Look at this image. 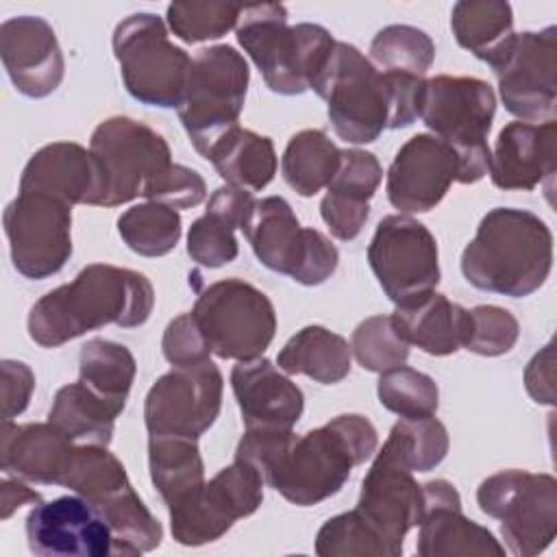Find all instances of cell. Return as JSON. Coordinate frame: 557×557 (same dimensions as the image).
Segmentation results:
<instances>
[{"mask_svg":"<svg viewBox=\"0 0 557 557\" xmlns=\"http://www.w3.org/2000/svg\"><path fill=\"white\" fill-rule=\"evenodd\" d=\"M222 389V372L211 359L161 374L144 403L148 435L198 440L220 416Z\"/></svg>","mask_w":557,"mask_h":557,"instance_id":"15","label":"cell"},{"mask_svg":"<svg viewBox=\"0 0 557 557\" xmlns=\"http://www.w3.org/2000/svg\"><path fill=\"white\" fill-rule=\"evenodd\" d=\"M122 411V405L102 398L83 381H76L54 394L48 420L76 444L109 446L115 418Z\"/></svg>","mask_w":557,"mask_h":557,"instance_id":"31","label":"cell"},{"mask_svg":"<svg viewBox=\"0 0 557 557\" xmlns=\"http://www.w3.org/2000/svg\"><path fill=\"white\" fill-rule=\"evenodd\" d=\"M263 476L242 459H233L187 503L170 509L172 535L183 546L220 540L239 518L255 513L263 500Z\"/></svg>","mask_w":557,"mask_h":557,"instance_id":"16","label":"cell"},{"mask_svg":"<svg viewBox=\"0 0 557 557\" xmlns=\"http://www.w3.org/2000/svg\"><path fill=\"white\" fill-rule=\"evenodd\" d=\"M350 350L363 370L379 374L405 366L409 357V344L394 329L392 315L366 318L352 331Z\"/></svg>","mask_w":557,"mask_h":557,"instance_id":"42","label":"cell"},{"mask_svg":"<svg viewBox=\"0 0 557 557\" xmlns=\"http://www.w3.org/2000/svg\"><path fill=\"white\" fill-rule=\"evenodd\" d=\"M381 178H383V168L372 152L348 148V150H342L337 172L331 178L326 191L370 202V198L381 185Z\"/></svg>","mask_w":557,"mask_h":557,"instance_id":"46","label":"cell"},{"mask_svg":"<svg viewBox=\"0 0 557 557\" xmlns=\"http://www.w3.org/2000/svg\"><path fill=\"white\" fill-rule=\"evenodd\" d=\"M231 387L246 429H294L302 416L300 387L265 357L237 361Z\"/></svg>","mask_w":557,"mask_h":557,"instance_id":"25","label":"cell"},{"mask_svg":"<svg viewBox=\"0 0 557 557\" xmlns=\"http://www.w3.org/2000/svg\"><path fill=\"white\" fill-rule=\"evenodd\" d=\"M28 503H41V494L30 490L22 479H11V474H4L0 481V518L9 520L22 505Z\"/></svg>","mask_w":557,"mask_h":557,"instance_id":"52","label":"cell"},{"mask_svg":"<svg viewBox=\"0 0 557 557\" xmlns=\"http://www.w3.org/2000/svg\"><path fill=\"white\" fill-rule=\"evenodd\" d=\"M505 109L522 122L555 120L557 102V26L513 33L490 65Z\"/></svg>","mask_w":557,"mask_h":557,"instance_id":"14","label":"cell"},{"mask_svg":"<svg viewBox=\"0 0 557 557\" xmlns=\"http://www.w3.org/2000/svg\"><path fill=\"white\" fill-rule=\"evenodd\" d=\"M311 89L326 100L331 126L348 144H370L389 124L387 81L352 44H335Z\"/></svg>","mask_w":557,"mask_h":557,"instance_id":"8","label":"cell"},{"mask_svg":"<svg viewBox=\"0 0 557 557\" xmlns=\"http://www.w3.org/2000/svg\"><path fill=\"white\" fill-rule=\"evenodd\" d=\"M152 307L154 289L141 272L91 263L74 281L41 296L30 307L26 326L35 344L57 348L109 324L122 329L141 326Z\"/></svg>","mask_w":557,"mask_h":557,"instance_id":"1","label":"cell"},{"mask_svg":"<svg viewBox=\"0 0 557 557\" xmlns=\"http://www.w3.org/2000/svg\"><path fill=\"white\" fill-rule=\"evenodd\" d=\"M457 44L492 65L513 37L511 4L503 0H461L450 11Z\"/></svg>","mask_w":557,"mask_h":557,"instance_id":"32","label":"cell"},{"mask_svg":"<svg viewBox=\"0 0 557 557\" xmlns=\"http://www.w3.org/2000/svg\"><path fill=\"white\" fill-rule=\"evenodd\" d=\"M422 507V485L413 472L379 450L361 481L355 509L392 546L396 557L403 555L405 535L420 524Z\"/></svg>","mask_w":557,"mask_h":557,"instance_id":"20","label":"cell"},{"mask_svg":"<svg viewBox=\"0 0 557 557\" xmlns=\"http://www.w3.org/2000/svg\"><path fill=\"white\" fill-rule=\"evenodd\" d=\"M13 268L33 281L63 270L72 257V205L39 191H20L4 209Z\"/></svg>","mask_w":557,"mask_h":557,"instance_id":"13","label":"cell"},{"mask_svg":"<svg viewBox=\"0 0 557 557\" xmlns=\"http://www.w3.org/2000/svg\"><path fill=\"white\" fill-rule=\"evenodd\" d=\"M181 215L161 202H141L117 218V233L124 244L141 257H163L181 239Z\"/></svg>","mask_w":557,"mask_h":557,"instance_id":"37","label":"cell"},{"mask_svg":"<svg viewBox=\"0 0 557 557\" xmlns=\"http://www.w3.org/2000/svg\"><path fill=\"white\" fill-rule=\"evenodd\" d=\"M131 485L122 461L100 444H78L63 487L98 505Z\"/></svg>","mask_w":557,"mask_h":557,"instance_id":"39","label":"cell"},{"mask_svg":"<svg viewBox=\"0 0 557 557\" xmlns=\"http://www.w3.org/2000/svg\"><path fill=\"white\" fill-rule=\"evenodd\" d=\"M555 157V120L540 124L509 122L496 137L487 174L498 189L531 191L544 181H553Z\"/></svg>","mask_w":557,"mask_h":557,"instance_id":"23","label":"cell"},{"mask_svg":"<svg viewBox=\"0 0 557 557\" xmlns=\"http://www.w3.org/2000/svg\"><path fill=\"white\" fill-rule=\"evenodd\" d=\"M94 507L113 533V555H139L161 544V522L148 511L133 485H126Z\"/></svg>","mask_w":557,"mask_h":557,"instance_id":"34","label":"cell"},{"mask_svg":"<svg viewBox=\"0 0 557 557\" xmlns=\"http://www.w3.org/2000/svg\"><path fill=\"white\" fill-rule=\"evenodd\" d=\"M0 57L15 89L28 98L50 96L65 74L57 35L37 15H17L2 22Z\"/></svg>","mask_w":557,"mask_h":557,"instance_id":"21","label":"cell"},{"mask_svg":"<svg viewBox=\"0 0 557 557\" xmlns=\"http://www.w3.org/2000/svg\"><path fill=\"white\" fill-rule=\"evenodd\" d=\"M242 231L268 270L287 274L300 285H322L337 270L335 244L324 233L300 226L292 205L281 196L255 200Z\"/></svg>","mask_w":557,"mask_h":557,"instance_id":"9","label":"cell"},{"mask_svg":"<svg viewBox=\"0 0 557 557\" xmlns=\"http://www.w3.org/2000/svg\"><path fill=\"white\" fill-rule=\"evenodd\" d=\"M550 268L553 233L540 215L527 209L487 211L461 252V274L472 287L511 298L537 292Z\"/></svg>","mask_w":557,"mask_h":557,"instance_id":"3","label":"cell"},{"mask_svg":"<svg viewBox=\"0 0 557 557\" xmlns=\"http://www.w3.org/2000/svg\"><path fill=\"white\" fill-rule=\"evenodd\" d=\"M205 196V178L194 168L178 163H172L165 172H161L144 194V198L168 205L172 209H191L200 205Z\"/></svg>","mask_w":557,"mask_h":557,"instance_id":"47","label":"cell"},{"mask_svg":"<svg viewBox=\"0 0 557 557\" xmlns=\"http://www.w3.org/2000/svg\"><path fill=\"white\" fill-rule=\"evenodd\" d=\"M196 442L185 437H148L150 479L168 511L187 503L205 485V463Z\"/></svg>","mask_w":557,"mask_h":557,"instance_id":"30","label":"cell"},{"mask_svg":"<svg viewBox=\"0 0 557 557\" xmlns=\"http://www.w3.org/2000/svg\"><path fill=\"white\" fill-rule=\"evenodd\" d=\"M242 4L231 2H172L168 7L170 30L185 44L218 39L237 26Z\"/></svg>","mask_w":557,"mask_h":557,"instance_id":"43","label":"cell"},{"mask_svg":"<svg viewBox=\"0 0 557 557\" xmlns=\"http://www.w3.org/2000/svg\"><path fill=\"white\" fill-rule=\"evenodd\" d=\"M89 152L100 172L98 207H117L144 196L150 183L172 165L163 135L124 115L107 117L94 128Z\"/></svg>","mask_w":557,"mask_h":557,"instance_id":"12","label":"cell"},{"mask_svg":"<svg viewBox=\"0 0 557 557\" xmlns=\"http://www.w3.org/2000/svg\"><path fill=\"white\" fill-rule=\"evenodd\" d=\"M235 228L237 226L231 220L205 211V215L194 220L189 226L187 255L205 268H222L231 263L239 252Z\"/></svg>","mask_w":557,"mask_h":557,"instance_id":"45","label":"cell"},{"mask_svg":"<svg viewBox=\"0 0 557 557\" xmlns=\"http://www.w3.org/2000/svg\"><path fill=\"white\" fill-rule=\"evenodd\" d=\"M352 361L350 344L318 324L300 329L281 348L276 363L285 374H305L322 385L339 383L348 376Z\"/></svg>","mask_w":557,"mask_h":557,"instance_id":"29","label":"cell"},{"mask_svg":"<svg viewBox=\"0 0 557 557\" xmlns=\"http://www.w3.org/2000/svg\"><path fill=\"white\" fill-rule=\"evenodd\" d=\"M20 191H39L67 205H94L100 198V172L87 148L54 141L39 148L22 170Z\"/></svg>","mask_w":557,"mask_h":557,"instance_id":"26","label":"cell"},{"mask_svg":"<svg viewBox=\"0 0 557 557\" xmlns=\"http://www.w3.org/2000/svg\"><path fill=\"white\" fill-rule=\"evenodd\" d=\"M76 442L48 422L0 426V466L4 474L39 485H63L72 468Z\"/></svg>","mask_w":557,"mask_h":557,"instance_id":"24","label":"cell"},{"mask_svg":"<svg viewBox=\"0 0 557 557\" xmlns=\"http://www.w3.org/2000/svg\"><path fill=\"white\" fill-rule=\"evenodd\" d=\"M368 263L385 296L400 305L440 283L437 242L409 215H385L368 246Z\"/></svg>","mask_w":557,"mask_h":557,"instance_id":"17","label":"cell"},{"mask_svg":"<svg viewBox=\"0 0 557 557\" xmlns=\"http://www.w3.org/2000/svg\"><path fill=\"white\" fill-rule=\"evenodd\" d=\"M479 509L500 520L509 553L533 557L546 550L557 533V481L553 474L503 470L476 490Z\"/></svg>","mask_w":557,"mask_h":557,"instance_id":"11","label":"cell"},{"mask_svg":"<svg viewBox=\"0 0 557 557\" xmlns=\"http://www.w3.org/2000/svg\"><path fill=\"white\" fill-rule=\"evenodd\" d=\"M381 453L409 472H431L448 453V431L433 416L400 418L392 426Z\"/></svg>","mask_w":557,"mask_h":557,"instance_id":"36","label":"cell"},{"mask_svg":"<svg viewBox=\"0 0 557 557\" xmlns=\"http://www.w3.org/2000/svg\"><path fill=\"white\" fill-rule=\"evenodd\" d=\"M248 81V63L233 46H209L191 59L185 96L176 111L189 141L202 157L239 126Z\"/></svg>","mask_w":557,"mask_h":557,"instance_id":"6","label":"cell"},{"mask_svg":"<svg viewBox=\"0 0 557 557\" xmlns=\"http://www.w3.org/2000/svg\"><path fill=\"white\" fill-rule=\"evenodd\" d=\"M342 150L320 128H305L285 146L281 159V172L285 183L300 196H315L329 187L337 172Z\"/></svg>","mask_w":557,"mask_h":557,"instance_id":"33","label":"cell"},{"mask_svg":"<svg viewBox=\"0 0 557 557\" xmlns=\"http://www.w3.org/2000/svg\"><path fill=\"white\" fill-rule=\"evenodd\" d=\"M376 394L379 403L400 418L435 416L440 405L437 383L429 374L407 366L381 372Z\"/></svg>","mask_w":557,"mask_h":557,"instance_id":"41","label":"cell"},{"mask_svg":"<svg viewBox=\"0 0 557 557\" xmlns=\"http://www.w3.org/2000/svg\"><path fill=\"white\" fill-rule=\"evenodd\" d=\"M2 374V420H13L20 416L30 400L35 389V374L24 361L4 359L0 363Z\"/></svg>","mask_w":557,"mask_h":557,"instance_id":"50","label":"cell"},{"mask_svg":"<svg viewBox=\"0 0 557 557\" xmlns=\"http://www.w3.org/2000/svg\"><path fill=\"white\" fill-rule=\"evenodd\" d=\"M320 215L333 237L350 242L363 231L370 215V202L326 191L320 202Z\"/></svg>","mask_w":557,"mask_h":557,"instance_id":"49","label":"cell"},{"mask_svg":"<svg viewBox=\"0 0 557 557\" xmlns=\"http://www.w3.org/2000/svg\"><path fill=\"white\" fill-rule=\"evenodd\" d=\"M161 348L165 359L174 368H187V366H198L209 359L211 348L198 329L191 311L176 315L163 333Z\"/></svg>","mask_w":557,"mask_h":557,"instance_id":"48","label":"cell"},{"mask_svg":"<svg viewBox=\"0 0 557 557\" xmlns=\"http://www.w3.org/2000/svg\"><path fill=\"white\" fill-rule=\"evenodd\" d=\"M422 518L416 550L420 557H468L505 555V546L490 529L466 518L461 498L453 483L435 479L422 485Z\"/></svg>","mask_w":557,"mask_h":557,"instance_id":"22","label":"cell"},{"mask_svg":"<svg viewBox=\"0 0 557 557\" xmlns=\"http://www.w3.org/2000/svg\"><path fill=\"white\" fill-rule=\"evenodd\" d=\"M494 113V89L481 78L442 74L422 81L418 117L457 152V183L470 185L487 174Z\"/></svg>","mask_w":557,"mask_h":557,"instance_id":"5","label":"cell"},{"mask_svg":"<svg viewBox=\"0 0 557 557\" xmlns=\"http://www.w3.org/2000/svg\"><path fill=\"white\" fill-rule=\"evenodd\" d=\"M520 335L516 315L496 305H479L468 309V331L463 348L481 357H500L509 352Z\"/></svg>","mask_w":557,"mask_h":557,"instance_id":"44","label":"cell"},{"mask_svg":"<svg viewBox=\"0 0 557 557\" xmlns=\"http://www.w3.org/2000/svg\"><path fill=\"white\" fill-rule=\"evenodd\" d=\"M235 35L274 94L298 96L326 67L335 39L320 24H287L283 4H244Z\"/></svg>","mask_w":557,"mask_h":557,"instance_id":"4","label":"cell"},{"mask_svg":"<svg viewBox=\"0 0 557 557\" xmlns=\"http://www.w3.org/2000/svg\"><path fill=\"white\" fill-rule=\"evenodd\" d=\"M457 176V152L440 137L418 133L400 146L387 170V200L400 211L426 213L440 205Z\"/></svg>","mask_w":557,"mask_h":557,"instance_id":"19","label":"cell"},{"mask_svg":"<svg viewBox=\"0 0 557 557\" xmlns=\"http://www.w3.org/2000/svg\"><path fill=\"white\" fill-rule=\"evenodd\" d=\"M113 54L126 91L150 107L172 109L183 102L191 57L168 39L154 13H133L113 30Z\"/></svg>","mask_w":557,"mask_h":557,"instance_id":"7","label":"cell"},{"mask_svg":"<svg viewBox=\"0 0 557 557\" xmlns=\"http://www.w3.org/2000/svg\"><path fill=\"white\" fill-rule=\"evenodd\" d=\"M376 446V429L366 416L342 413L305 435L292 433L263 481L285 500L311 507L335 496Z\"/></svg>","mask_w":557,"mask_h":557,"instance_id":"2","label":"cell"},{"mask_svg":"<svg viewBox=\"0 0 557 557\" xmlns=\"http://www.w3.org/2000/svg\"><path fill=\"white\" fill-rule=\"evenodd\" d=\"M226 185L261 191L276 174V152L270 137L235 126L207 154Z\"/></svg>","mask_w":557,"mask_h":557,"instance_id":"28","label":"cell"},{"mask_svg":"<svg viewBox=\"0 0 557 557\" xmlns=\"http://www.w3.org/2000/svg\"><path fill=\"white\" fill-rule=\"evenodd\" d=\"M135 372V357L124 344L94 337L81 348L78 381L115 405H126Z\"/></svg>","mask_w":557,"mask_h":557,"instance_id":"35","label":"cell"},{"mask_svg":"<svg viewBox=\"0 0 557 557\" xmlns=\"http://www.w3.org/2000/svg\"><path fill=\"white\" fill-rule=\"evenodd\" d=\"M320 557H396L392 546L359 516L357 509L329 518L315 535Z\"/></svg>","mask_w":557,"mask_h":557,"instance_id":"40","label":"cell"},{"mask_svg":"<svg viewBox=\"0 0 557 557\" xmlns=\"http://www.w3.org/2000/svg\"><path fill=\"white\" fill-rule=\"evenodd\" d=\"M28 548L46 557L113 555V533L83 496H59L37 503L26 516Z\"/></svg>","mask_w":557,"mask_h":557,"instance_id":"18","label":"cell"},{"mask_svg":"<svg viewBox=\"0 0 557 557\" xmlns=\"http://www.w3.org/2000/svg\"><path fill=\"white\" fill-rule=\"evenodd\" d=\"M435 59L433 39L409 24L381 28L370 44V61L379 72L409 74L422 78Z\"/></svg>","mask_w":557,"mask_h":557,"instance_id":"38","label":"cell"},{"mask_svg":"<svg viewBox=\"0 0 557 557\" xmlns=\"http://www.w3.org/2000/svg\"><path fill=\"white\" fill-rule=\"evenodd\" d=\"M555 359L553 344H546L527 366L524 385L529 396L542 405H555Z\"/></svg>","mask_w":557,"mask_h":557,"instance_id":"51","label":"cell"},{"mask_svg":"<svg viewBox=\"0 0 557 557\" xmlns=\"http://www.w3.org/2000/svg\"><path fill=\"white\" fill-rule=\"evenodd\" d=\"M392 322L409 346H418L426 355L446 357L463 348L468 309L431 289L396 305Z\"/></svg>","mask_w":557,"mask_h":557,"instance_id":"27","label":"cell"},{"mask_svg":"<svg viewBox=\"0 0 557 557\" xmlns=\"http://www.w3.org/2000/svg\"><path fill=\"white\" fill-rule=\"evenodd\" d=\"M191 315L220 359H257L276 331L272 300L242 278H222L200 289Z\"/></svg>","mask_w":557,"mask_h":557,"instance_id":"10","label":"cell"}]
</instances>
